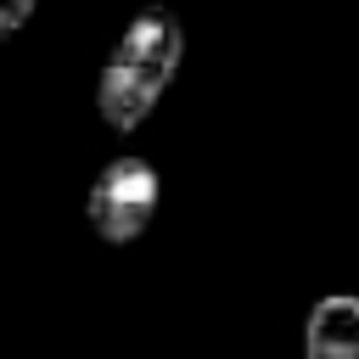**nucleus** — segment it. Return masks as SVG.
I'll return each mask as SVG.
<instances>
[{"label":"nucleus","instance_id":"1","mask_svg":"<svg viewBox=\"0 0 359 359\" xmlns=\"http://www.w3.org/2000/svg\"><path fill=\"white\" fill-rule=\"evenodd\" d=\"M180 62H185V22H180V11H168V6L135 11V17L123 22L112 56L101 62L95 118H101L112 135H135V129L157 112V101H163V90L174 84Z\"/></svg>","mask_w":359,"mask_h":359},{"label":"nucleus","instance_id":"2","mask_svg":"<svg viewBox=\"0 0 359 359\" xmlns=\"http://www.w3.org/2000/svg\"><path fill=\"white\" fill-rule=\"evenodd\" d=\"M157 202H163L157 168H151L146 157L123 151V157H112V163L90 180V191H84V224H90L95 241L129 247V241H140V236L151 230Z\"/></svg>","mask_w":359,"mask_h":359},{"label":"nucleus","instance_id":"3","mask_svg":"<svg viewBox=\"0 0 359 359\" xmlns=\"http://www.w3.org/2000/svg\"><path fill=\"white\" fill-rule=\"evenodd\" d=\"M303 359H359V297L331 292L303 320Z\"/></svg>","mask_w":359,"mask_h":359},{"label":"nucleus","instance_id":"4","mask_svg":"<svg viewBox=\"0 0 359 359\" xmlns=\"http://www.w3.org/2000/svg\"><path fill=\"white\" fill-rule=\"evenodd\" d=\"M34 11H39V0H0V45H6L11 34H22V28L34 22Z\"/></svg>","mask_w":359,"mask_h":359}]
</instances>
